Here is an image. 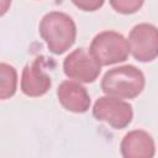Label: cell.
<instances>
[{"mask_svg": "<svg viewBox=\"0 0 158 158\" xmlns=\"http://www.w3.org/2000/svg\"><path fill=\"white\" fill-rule=\"evenodd\" d=\"M146 79L141 69L126 64L109 69L101 79V89L106 95L135 99L144 89Z\"/></svg>", "mask_w": 158, "mask_h": 158, "instance_id": "cell-2", "label": "cell"}, {"mask_svg": "<svg viewBox=\"0 0 158 158\" xmlns=\"http://www.w3.org/2000/svg\"><path fill=\"white\" fill-rule=\"evenodd\" d=\"M51 86L52 79L44 72L42 57H38L25 65L21 75V91L26 96H42L51 89Z\"/></svg>", "mask_w": 158, "mask_h": 158, "instance_id": "cell-7", "label": "cell"}, {"mask_svg": "<svg viewBox=\"0 0 158 158\" xmlns=\"http://www.w3.org/2000/svg\"><path fill=\"white\" fill-rule=\"evenodd\" d=\"M130 52L138 62H152L158 57V28L152 23H138L128 35Z\"/></svg>", "mask_w": 158, "mask_h": 158, "instance_id": "cell-5", "label": "cell"}, {"mask_svg": "<svg viewBox=\"0 0 158 158\" xmlns=\"http://www.w3.org/2000/svg\"><path fill=\"white\" fill-rule=\"evenodd\" d=\"M38 31L48 49L54 54L67 52L74 44L77 38V26L74 20L60 11H51L46 14L41 19Z\"/></svg>", "mask_w": 158, "mask_h": 158, "instance_id": "cell-1", "label": "cell"}, {"mask_svg": "<svg viewBox=\"0 0 158 158\" xmlns=\"http://www.w3.org/2000/svg\"><path fill=\"white\" fill-rule=\"evenodd\" d=\"M89 52L101 67L121 63L130 54L128 40L116 31H102L93 38Z\"/></svg>", "mask_w": 158, "mask_h": 158, "instance_id": "cell-3", "label": "cell"}, {"mask_svg": "<svg viewBox=\"0 0 158 158\" xmlns=\"http://www.w3.org/2000/svg\"><path fill=\"white\" fill-rule=\"evenodd\" d=\"M11 0H1V16L7 11V7L10 6Z\"/></svg>", "mask_w": 158, "mask_h": 158, "instance_id": "cell-13", "label": "cell"}, {"mask_svg": "<svg viewBox=\"0 0 158 158\" xmlns=\"http://www.w3.org/2000/svg\"><path fill=\"white\" fill-rule=\"evenodd\" d=\"M120 151L125 158H152L156 154V144L148 132L133 130L123 136Z\"/></svg>", "mask_w": 158, "mask_h": 158, "instance_id": "cell-9", "label": "cell"}, {"mask_svg": "<svg viewBox=\"0 0 158 158\" xmlns=\"http://www.w3.org/2000/svg\"><path fill=\"white\" fill-rule=\"evenodd\" d=\"M72 2L79 9V10H83V11H88V12H93V11H96L99 10L105 0H72Z\"/></svg>", "mask_w": 158, "mask_h": 158, "instance_id": "cell-12", "label": "cell"}, {"mask_svg": "<svg viewBox=\"0 0 158 158\" xmlns=\"http://www.w3.org/2000/svg\"><path fill=\"white\" fill-rule=\"evenodd\" d=\"M109 1L111 7L116 12L123 15H131L137 12L144 2V0H109Z\"/></svg>", "mask_w": 158, "mask_h": 158, "instance_id": "cell-11", "label": "cell"}, {"mask_svg": "<svg viewBox=\"0 0 158 158\" xmlns=\"http://www.w3.org/2000/svg\"><path fill=\"white\" fill-rule=\"evenodd\" d=\"M63 70L69 79L79 83H93L98 79L101 65L85 48H77L65 57Z\"/></svg>", "mask_w": 158, "mask_h": 158, "instance_id": "cell-6", "label": "cell"}, {"mask_svg": "<svg viewBox=\"0 0 158 158\" xmlns=\"http://www.w3.org/2000/svg\"><path fill=\"white\" fill-rule=\"evenodd\" d=\"M93 115L98 121H102L115 130H122L131 123L133 110L131 104L121 98L106 95L95 101Z\"/></svg>", "mask_w": 158, "mask_h": 158, "instance_id": "cell-4", "label": "cell"}, {"mask_svg": "<svg viewBox=\"0 0 158 158\" xmlns=\"http://www.w3.org/2000/svg\"><path fill=\"white\" fill-rule=\"evenodd\" d=\"M0 99L6 100L16 93L17 72L12 65L2 62L0 64Z\"/></svg>", "mask_w": 158, "mask_h": 158, "instance_id": "cell-10", "label": "cell"}, {"mask_svg": "<svg viewBox=\"0 0 158 158\" xmlns=\"http://www.w3.org/2000/svg\"><path fill=\"white\" fill-rule=\"evenodd\" d=\"M57 96L59 104L70 112L83 114L90 107V95L79 81H62L57 89Z\"/></svg>", "mask_w": 158, "mask_h": 158, "instance_id": "cell-8", "label": "cell"}]
</instances>
